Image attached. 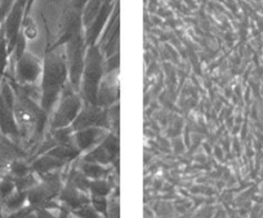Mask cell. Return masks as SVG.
Returning a JSON list of instances; mask_svg holds the SVG:
<instances>
[{
    "label": "cell",
    "mask_w": 263,
    "mask_h": 218,
    "mask_svg": "<svg viewBox=\"0 0 263 218\" xmlns=\"http://www.w3.org/2000/svg\"><path fill=\"white\" fill-rule=\"evenodd\" d=\"M39 70L37 65L32 61V58L22 57L20 58L17 65V78L22 83H32L36 79Z\"/></svg>",
    "instance_id": "obj_3"
},
{
    "label": "cell",
    "mask_w": 263,
    "mask_h": 218,
    "mask_svg": "<svg viewBox=\"0 0 263 218\" xmlns=\"http://www.w3.org/2000/svg\"><path fill=\"white\" fill-rule=\"evenodd\" d=\"M14 98L11 87L3 84L0 90V132L4 136H18L20 129L14 115Z\"/></svg>",
    "instance_id": "obj_1"
},
{
    "label": "cell",
    "mask_w": 263,
    "mask_h": 218,
    "mask_svg": "<svg viewBox=\"0 0 263 218\" xmlns=\"http://www.w3.org/2000/svg\"><path fill=\"white\" fill-rule=\"evenodd\" d=\"M80 110V100L77 97H69L62 100L58 111L54 116V125L62 126L69 124L78 115V111Z\"/></svg>",
    "instance_id": "obj_2"
},
{
    "label": "cell",
    "mask_w": 263,
    "mask_h": 218,
    "mask_svg": "<svg viewBox=\"0 0 263 218\" xmlns=\"http://www.w3.org/2000/svg\"><path fill=\"white\" fill-rule=\"evenodd\" d=\"M4 65H6V45H4V38L0 35V75L3 74Z\"/></svg>",
    "instance_id": "obj_4"
}]
</instances>
